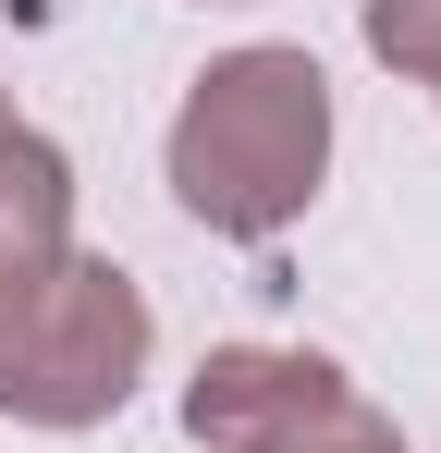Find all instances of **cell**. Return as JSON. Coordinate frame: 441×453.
<instances>
[{
    "mask_svg": "<svg viewBox=\"0 0 441 453\" xmlns=\"http://www.w3.org/2000/svg\"><path fill=\"white\" fill-rule=\"evenodd\" d=\"M331 184V74L306 50H220L172 111V196L220 245H270Z\"/></svg>",
    "mask_w": 441,
    "mask_h": 453,
    "instance_id": "cell-1",
    "label": "cell"
},
{
    "mask_svg": "<svg viewBox=\"0 0 441 453\" xmlns=\"http://www.w3.org/2000/svg\"><path fill=\"white\" fill-rule=\"evenodd\" d=\"M147 343H159V319H147L135 270L74 245L50 270L0 282V417L12 429H98L135 404Z\"/></svg>",
    "mask_w": 441,
    "mask_h": 453,
    "instance_id": "cell-2",
    "label": "cell"
},
{
    "mask_svg": "<svg viewBox=\"0 0 441 453\" xmlns=\"http://www.w3.org/2000/svg\"><path fill=\"white\" fill-rule=\"evenodd\" d=\"M368 417V392L306 343H209L184 380V441L197 453H319Z\"/></svg>",
    "mask_w": 441,
    "mask_h": 453,
    "instance_id": "cell-3",
    "label": "cell"
},
{
    "mask_svg": "<svg viewBox=\"0 0 441 453\" xmlns=\"http://www.w3.org/2000/svg\"><path fill=\"white\" fill-rule=\"evenodd\" d=\"M74 257V159L37 123H0V282Z\"/></svg>",
    "mask_w": 441,
    "mask_h": 453,
    "instance_id": "cell-4",
    "label": "cell"
},
{
    "mask_svg": "<svg viewBox=\"0 0 441 453\" xmlns=\"http://www.w3.org/2000/svg\"><path fill=\"white\" fill-rule=\"evenodd\" d=\"M368 50H380L405 86L441 98V0H368Z\"/></svg>",
    "mask_w": 441,
    "mask_h": 453,
    "instance_id": "cell-5",
    "label": "cell"
},
{
    "mask_svg": "<svg viewBox=\"0 0 441 453\" xmlns=\"http://www.w3.org/2000/svg\"><path fill=\"white\" fill-rule=\"evenodd\" d=\"M319 453H405V429H392V417H380V404H368L356 429H344V441H319Z\"/></svg>",
    "mask_w": 441,
    "mask_h": 453,
    "instance_id": "cell-6",
    "label": "cell"
},
{
    "mask_svg": "<svg viewBox=\"0 0 441 453\" xmlns=\"http://www.w3.org/2000/svg\"><path fill=\"white\" fill-rule=\"evenodd\" d=\"M0 123H12V98H0Z\"/></svg>",
    "mask_w": 441,
    "mask_h": 453,
    "instance_id": "cell-7",
    "label": "cell"
}]
</instances>
